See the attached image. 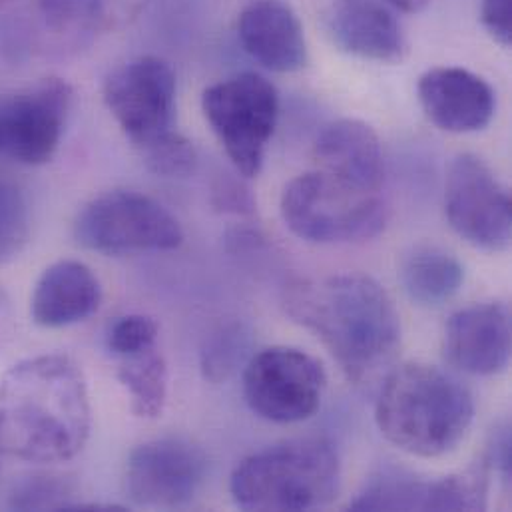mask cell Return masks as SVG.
Wrapping results in <instances>:
<instances>
[{"instance_id":"obj_28","label":"cell","mask_w":512,"mask_h":512,"mask_svg":"<svg viewBox=\"0 0 512 512\" xmlns=\"http://www.w3.org/2000/svg\"><path fill=\"white\" fill-rule=\"evenodd\" d=\"M481 18L489 34L501 46H511L512 0H483Z\"/></svg>"},{"instance_id":"obj_31","label":"cell","mask_w":512,"mask_h":512,"mask_svg":"<svg viewBox=\"0 0 512 512\" xmlns=\"http://www.w3.org/2000/svg\"><path fill=\"white\" fill-rule=\"evenodd\" d=\"M395 8L403 10V12H409V14H415V12H421L429 0H389Z\"/></svg>"},{"instance_id":"obj_10","label":"cell","mask_w":512,"mask_h":512,"mask_svg":"<svg viewBox=\"0 0 512 512\" xmlns=\"http://www.w3.org/2000/svg\"><path fill=\"white\" fill-rule=\"evenodd\" d=\"M445 214L471 246L505 252L511 246L512 208L507 188L475 154L457 156L445 180Z\"/></svg>"},{"instance_id":"obj_30","label":"cell","mask_w":512,"mask_h":512,"mask_svg":"<svg viewBox=\"0 0 512 512\" xmlns=\"http://www.w3.org/2000/svg\"><path fill=\"white\" fill-rule=\"evenodd\" d=\"M487 459L495 471H499L505 481L511 477V427L505 423L493 431L491 445L487 449Z\"/></svg>"},{"instance_id":"obj_15","label":"cell","mask_w":512,"mask_h":512,"mask_svg":"<svg viewBox=\"0 0 512 512\" xmlns=\"http://www.w3.org/2000/svg\"><path fill=\"white\" fill-rule=\"evenodd\" d=\"M417 96L427 118L437 128L453 134L487 128L497 108L491 84L475 72L457 66L427 70L419 78Z\"/></svg>"},{"instance_id":"obj_27","label":"cell","mask_w":512,"mask_h":512,"mask_svg":"<svg viewBox=\"0 0 512 512\" xmlns=\"http://www.w3.org/2000/svg\"><path fill=\"white\" fill-rule=\"evenodd\" d=\"M68 485L56 479H36L14 493L16 509H68Z\"/></svg>"},{"instance_id":"obj_6","label":"cell","mask_w":512,"mask_h":512,"mask_svg":"<svg viewBox=\"0 0 512 512\" xmlns=\"http://www.w3.org/2000/svg\"><path fill=\"white\" fill-rule=\"evenodd\" d=\"M202 110L238 174H259L279 116L275 86L256 72H242L204 90Z\"/></svg>"},{"instance_id":"obj_24","label":"cell","mask_w":512,"mask_h":512,"mask_svg":"<svg viewBox=\"0 0 512 512\" xmlns=\"http://www.w3.org/2000/svg\"><path fill=\"white\" fill-rule=\"evenodd\" d=\"M252 333L244 323H228L216 329L202 349V371L206 379L222 383L250 361Z\"/></svg>"},{"instance_id":"obj_16","label":"cell","mask_w":512,"mask_h":512,"mask_svg":"<svg viewBox=\"0 0 512 512\" xmlns=\"http://www.w3.org/2000/svg\"><path fill=\"white\" fill-rule=\"evenodd\" d=\"M238 38L267 70L297 72L307 64L301 20L287 0H250L238 18Z\"/></svg>"},{"instance_id":"obj_26","label":"cell","mask_w":512,"mask_h":512,"mask_svg":"<svg viewBox=\"0 0 512 512\" xmlns=\"http://www.w3.org/2000/svg\"><path fill=\"white\" fill-rule=\"evenodd\" d=\"M158 323L148 315L120 317L108 331V349L116 357H128L156 347Z\"/></svg>"},{"instance_id":"obj_14","label":"cell","mask_w":512,"mask_h":512,"mask_svg":"<svg viewBox=\"0 0 512 512\" xmlns=\"http://www.w3.org/2000/svg\"><path fill=\"white\" fill-rule=\"evenodd\" d=\"M445 357L463 373L493 377L511 361V309L503 301L475 303L451 315Z\"/></svg>"},{"instance_id":"obj_5","label":"cell","mask_w":512,"mask_h":512,"mask_svg":"<svg viewBox=\"0 0 512 512\" xmlns=\"http://www.w3.org/2000/svg\"><path fill=\"white\" fill-rule=\"evenodd\" d=\"M281 218L301 240L353 244L379 236L389 210L379 192H369L319 170L293 178L281 194Z\"/></svg>"},{"instance_id":"obj_8","label":"cell","mask_w":512,"mask_h":512,"mask_svg":"<svg viewBox=\"0 0 512 512\" xmlns=\"http://www.w3.org/2000/svg\"><path fill=\"white\" fill-rule=\"evenodd\" d=\"M327 387L323 365L295 347H269L244 367V397L257 417L289 425L317 413Z\"/></svg>"},{"instance_id":"obj_23","label":"cell","mask_w":512,"mask_h":512,"mask_svg":"<svg viewBox=\"0 0 512 512\" xmlns=\"http://www.w3.org/2000/svg\"><path fill=\"white\" fill-rule=\"evenodd\" d=\"M44 26L54 34L82 40L108 20V0H34Z\"/></svg>"},{"instance_id":"obj_7","label":"cell","mask_w":512,"mask_h":512,"mask_svg":"<svg viewBox=\"0 0 512 512\" xmlns=\"http://www.w3.org/2000/svg\"><path fill=\"white\" fill-rule=\"evenodd\" d=\"M74 236L86 250L106 256L170 252L184 242L180 222L156 200L130 192H106L84 206Z\"/></svg>"},{"instance_id":"obj_18","label":"cell","mask_w":512,"mask_h":512,"mask_svg":"<svg viewBox=\"0 0 512 512\" xmlns=\"http://www.w3.org/2000/svg\"><path fill=\"white\" fill-rule=\"evenodd\" d=\"M102 287L92 269L74 259L52 263L34 285L32 319L42 327H66L98 311Z\"/></svg>"},{"instance_id":"obj_19","label":"cell","mask_w":512,"mask_h":512,"mask_svg":"<svg viewBox=\"0 0 512 512\" xmlns=\"http://www.w3.org/2000/svg\"><path fill=\"white\" fill-rule=\"evenodd\" d=\"M463 281V263L437 246L415 248L401 265V283L407 295L423 307L445 305L459 293Z\"/></svg>"},{"instance_id":"obj_32","label":"cell","mask_w":512,"mask_h":512,"mask_svg":"<svg viewBox=\"0 0 512 512\" xmlns=\"http://www.w3.org/2000/svg\"><path fill=\"white\" fill-rule=\"evenodd\" d=\"M0 2H6V0H0Z\"/></svg>"},{"instance_id":"obj_13","label":"cell","mask_w":512,"mask_h":512,"mask_svg":"<svg viewBox=\"0 0 512 512\" xmlns=\"http://www.w3.org/2000/svg\"><path fill=\"white\" fill-rule=\"evenodd\" d=\"M317 26L343 52L397 64L407 56L405 34L379 0H305Z\"/></svg>"},{"instance_id":"obj_17","label":"cell","mask_w":512,"mask_h":512,"mask_svg":"<svg viewBox=\"0 0 512 512\" xmlns=\"http://www.w3.org/2000/svg\"><path fill=\"white\" fill-rule=\"evenodd\" d=\"M317 170L351 186L379 192L385 178L383 150L377 132L355 118L335 120L315 140Z\"/></svg>"},{"instance_id":"obj_20","label":"cell","mask_w":512,"mask_h":512,"mask_svg":"<svg viewBox=\"0 0 512 512\" xmlns=\"http://www.w3.org/2000/svg\"><path fill=\"white\" fill-rule=\"evenodd\" d=\"M116 375L130 395L136 417L156 419L162 415L168 399V365L156 347L120 357Z\"/></svg>"},{"instance_id":"obj_29","label":"cell","mask_w":512,"mask_h":512,"mask_svg":"<svg viewBox=\"0 0 512 512\" xmlns=\"http://www.w3.org/2000/svg\"><path fill=\"white\" fill-rule=\"evenodd\" d=\"M216 206L224 212L234 214H254L256 202L252 198V192L238 180H222L216 186Z\"/></svg>"},{"instance_id":"obj_22","label":"cell","mask_w":512,"mask_h":512,"mask_svg":"<svg viewBox=\"0 0 512 512\" xmlns=\"http://www.w3.org/2000/svg\"><path fill=\"white\" fill-rule=\"evenodd\" d=\"M491 463L483 455L467 471L429 481L425 511H485L491 485Z\"/></svg>"},{"instance_id":"obj_2","label":"cell","mask_w":512,"mask_h":512,"mask_svg":"<svg viewBox=\"0 0 512 512\" xmlns=\"http://www.w3.org/2000/svg\"><path fill=\"white\" fill-rule=\"evenodd\" d=\"M287 315L313 331L345 377L363 383L401 347V317L389 293L361 273L305 277L283 291Z\"/></svg>"},{"instance_id":"obj_25","label":"cell","mask_w":512,"mask_h":512,"mask_svg":"<svg viewBox=\"0 0 512 512\" xmlns=\"http://www.w3.org/2000/svg\"><path fill=\"white\" fill-rule=\"evenodd\" d=\"M142 158L154 174L166 178L188 176L194 172L198 162L192 142L174 130L154 144L142 148Z\"/></svg>"},{"instance_id":"obj_12","label":"cell","mask_w":512,"mask_h":512,"mask_svg":"<svg viewBox=\"0 0 512 512\" xmlns=\"http://www.w3.org/2000/svg\"><path fill=\"white\" fill-rule=\"evenodd\" d=\"M206 455L180 437L136 447L126 465L128 499L144 509H180L192 503L206 477Z\"/></svg>"},{"instance_id":"obj_4","label":"cell","mask_w":512,"mask_h":512,"mask_svg":"<svg viewBox=\"0 0 512 512\" xmlns=\"http://www.w3.org/2000/svg\"><path fill=\"white\" fill-rule=\"evenodd\" d=\"M339 489V455L321 437L291 439L254 453L230 479V493L244 511H317L329 507Z\"/></svg>"},{"instance_id":"obj_11","label":"cell","mask_w":512,"mask_h":512,"mask_svg":"<svg viewBox=\"0 0 512 512\" xmlns=\"http://www.w3.org/2000/svg\"><path fill=\"white\" fill-rule=\"evenodd\" d=\"M72 96L62 78H44L2 96L0 156L28 166L46 164L60 146Z\"/></svg>"},{"instance_id":"obj_1","label":"cell","mask_w":512,"mask_h":512,"mask_svg":"<svg viewBox=\"0 0 512 512\" xmlns=\"http://www.w3.org/2000/svg\"><path fill=\"white\" fill-rule=\"evenodd\" d=\"M92 411L80 367L38 355L0 379V453L26 463H64L86 445Z\"/></svg>"},{"instance_id":"obj_3","label":"cell","mask_w":512,"mask_h":512,"mask_svg":"<svg viewBox=\"0 0 512 512\" xmlns=\"http://www.w3.org/2000/svg\"><path fill=\"white\" fill-rule=\"evenodd\" d=\"M475 419L469 389L429 363L395 367L379 391L375 421L381 435L415 457H443L459 447Z\"/></svg>"},{"instance_id":"obj_9","label":"cell","mask_w":512,"mask_h":512,"mask_svg":"<svg viewBox=\"0 0 512 512\" xmlns=\"http://www.w3.org/2000/svg\"><path fill=\"white\" fill-rule=\"evenodd\" d=\"M104 102L122 132L140 150L172 132L176 74L158 56L134 58L108 74Z\"/></svg>"},{"instance_id":"obj_21","label":"cell","mask_w":512,"mask_h":512,"mask_svg":"<svg viewBox=\"0 0 512 512\" xmlns=\"http://www.w3.org/2000/svg\"><path fill=\"white\" fill-rule=\"evenodd\" d=\"M429 481L403 469H381L349 503L351 511H425Z\"/></svg>"}]
</instances>
